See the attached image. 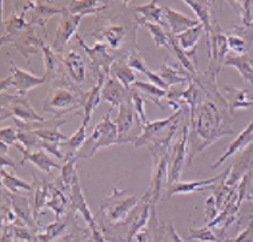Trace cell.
Listing matches in <instances>:
<instances>
[{"mask_svg": "<svg viewBox=\"0 0 253 242\" xmlns=\"http://www.w3.org/2000/svg\"><path fill=\"white\" fill-rule=\"evenodd\" d=\"M139 201V197L126 195V190L114 189L112 195L103 201L99 216L108 224H120L128 218Z\"/></svg>", "mask_w": 253, "mask_h": 242, "instance_id": "277c9868", "label": "cell"}, {"mask_svg": "<svg viewBox=\"0 0 253 242\" xmlns=\"http://www.w3.org/2000/svg\"><path fill=\"white\" fill-rule=\"evenodd\" d=\"M224 67H233L239 71V74L245 82L253 84V67L248 55L245 56H227L224 61Z\"/></svg>", "mask_w": 253, "mask_h": 242, "instance_id": "1f68e13d", "label": "cell"}, {"mask_svg": "<svg viewBox=\"0 0 253 242\" xmlns=\"http://www.w3.org/2000/svg\"><path fill=\"white\" fill-rule=\"evenodd\" d=\"M135 124L143 129V125H141V122H140L137 115H136L135 109H133V105H132L131 97H129V99L126 100V101L119 107V115L118 119H116V125H118L119 132L118 144H135V138L129 136V133H131V130L133 129Z\"/></svg>", "mask_w": 253, "mask_h": 242, "instance_id": "8fae6325", "label": "cell"}, {"mask_svg": "<svg viewBox=\"0 0 253 242\" xmlns=\"http://www.w3.org/2000/svg\"><path fill=\"white\" fill-rule=\"evenodd\" d=\"M163 9H164L167 24H168V28H169L172 36H177V35L183 34L184 31L193 28L197 24H200L199 20H196V19H192V17L187 16L184 13L177 12V11L170 8V7H163Z\"/></svg>", "mask_w": 253, "mask_h": 242, "instance_id": "603a6c76", "label": "cell"}, {"mask_svg": "<svg viewBox=\"0 0 253 242\" xmlns=\"http://www.w3.org/2000/svg\"><path fill=\"white\" fill-rule=\"evenodd\" d=\"M188 238L189 240H199L201 242H220L217 236L208 226H204L201 229L191 230V236Z\"/></svg>", "mask_w": 253, "mask_h": 242, "instance_id": "bcb514c9", "label": "cell"}, {"mask_svg": "<svg viewBox=\"0 0 253 242\" xmlns=\"http://www.w3.org/2000/svg\"><path fill=\"white\" fill-rule=\"evenodd\" d=\"M145 28H148V31L151 32L153 38V41H155V45L156 48H170V41H172V35L167 34L166 30L163 28L162 26H157V24H152V23H141Z\"/></svg>", "mask_w": 253, "mask_h": 242, "instance_id": "74e56055", "label": "cell"}, {"mask_svg": "<svg viewBox=\"0 0 253 242\" xmlns=\"http://www.w3.org/2000/svg\"><path fill=\"white\" fill-rule=\"evenodd\" d=\"M252 28H253V27H252Z\"/></svg>", "mask_w": 253, "mask_h": 242, "instance_id": "680465c9", "label": "cell"}, {"mask_svg": "<svg viewBox=\"0 0 253 242\" xmlns=\"http://www.w3.org/2000/svg\"><path fill=\"white\" fill-rule=\"evenodd\" d=\"M253 143V120L249 122V125L245 128L243 132H241L237 137L232 141L229 145L227 147V149H225V152H224L223 155L218 157L217 160H216V162H214L212 166H211V169H217L220 165L223 164V162H225V161L229 159V157H232V156H235L236 153H241V152L244 151L245 148L248 147L249 144Z\"/></svg>", "mask_w": 253, "mask_h": 242, "instance_id": "44dd1931", "label": "cell"}, {"mask_svg": "<svg viewBox=\"0 0 253 242\" xmlns=\"http://www.w3.org/2000/svg\"><path fill=\"white\" fill-rule=\"evenodd\" d=\"M159 75H160V78L164 80V82L169 88L170 86L180 85V84H185V82L192 81V76L188 74L185 69H179V65L168 64L167 59L163 63L162 68L159 71Z\"/></svg>", "mask_w": 253, "mask_h": 242, "instance_id": "83f0119b", "label": "cell"}, {"mask_svg": "<svg viewBox=\"0 0 253 242\" xmlns=\"http://www.w3.org/2000/svg\"><path fill=\"white\" fill-rule=\"evenodd\" d=\"M144 75L149 79V81L152 82V84H155L156 86H159V88H162L164 91H168V89H169V86L167 85L166 82H164V80L160 78V75L156 74V72H152V71H149L148 69Z\"/></svg>", "mask_w": 253, "mask_h": 242, "instance_id": "816d5d0a", "label": "cell"}, {"mask_svg": "<svg viewBox=\"0 0 253 242\" xmlns=\"http://www.w3.org/2000/svg\"><path fill=\"white\" fill-rule=\"evenodd\" d=\"M184 108L176 111L172 116L167 117V119H162V120H155V121H148L145 125H143L141 133L139 134V137L135 141V147L140 148L143 145H147L149 143L155 141V137L157 134L163 132L164 129H168L170 126L175 124L176 121H179V119L183 116Z\"/></svg>", "mask_w": 253, "mask_h": 242, "instance_id": "4fadbf2b", "label": "cell"}, {"mask_svg": "<svg viewBox=\"0 0 253 242\" xmlns=\"http://www.w3.org/2000/svg\"><path fill=\"white\" fill-rule=\"evenodd\" d=\"M135 11L141 15V23H152L157 26L168 27L166 20V15H164V9L163 7H159L156 0H151L147 4L139 5L135 7Z\"/></svg>", "mask_w": 253, "mask_h": 242, "instance_id": "f1b7e54d", "label": "cell"}, {"mask_svg": "<svg viewBox=\"0 0 253 242\" xmlns=\"http://www.w3.org/2000/svg\"><path fill=\"white\" fill-rule=\"evenodd\" d=\"M109 76L114 78L115 80H118L126 89H131L133 82L136 81V72L129 68L126 61L115 60L111 69H109Z\"/></svg>", "mask_w": 253, "mask_h": 242, "instance_id": "f546056e", "label": "cell"}, {"mask_svg": "<svg viewBox=\"0 0 253 242\" xmlns=\"http://www.w3.org/2000/svg\"><path fill=\"white\" fill-rule=\"evenodd\" d=\"M57 52L51 48L47 44H44L43 47V57H44V65H45V74L44 78L45 80H51L56 76L59 67H60V60L57 59Z\"/></svg>", "mask_w": 253, "mask_h": 242, "instance_id": "d590c367", "label": "cell"}, {"mask_svg": "<svg viewBox=\"0 0 253 242\" xmlns=\"http://www.w3.org/2000/svg\"><path fill=\"white\" fill-rule=\"evenodd\" d=\"M224 176V172L221 174H218L213 178H208V180H197V181L192 182H176L173 185L168 186L167 195L175 196V195H188V193H193L196 190H205L208 186L217 184V181Z\"/></svg>", "mask_w": 253, "mask_h": 242, "instance_id": "4316f807", "label": "cell"}, {"mask_svg": "<svg viewBox=\"0 0 253 242\" xmlns=\"http://www.w3.org/2000/svg\"><path fill=\"white\" fill-rule=\"evenodd\" d=\"M131 101L136 115H137L140 122H141V125H145V124L148 122V120H147V113H145L147 100H145L144 96L141 95L137 89H135L133 86L131 88Z\"/></svg>", "mask_w": 253, "mask_h": 242, "instance_id": "b9f144b4", "label": "cell"}, {"mask_svg": "<svg viewBox=\"0 0 253 242\" xmlns=\"http://www.w3.org/2000/svg\"><path fill=\"white\" fill-rule=\"evenodd\" d=\"M204 34V27L201 24H197L193 28L184 31L183 34L175 36L176 41L179 44V47L183 49L188 56L192 59V61L197 65V55H196V48L197 43L200 40L201 35Z\"/></svg>", "mask_w": 253, "mask_h": 242, "instance_id": "cb8c5ba5", "label": "cell"}, {"mask_svg": "<svg viewBox=\"0 0 253 242\" xmlns=\"http://www.w3.org/2000/svg\"><path fill=\"white\" fill-rule=\"evenodd\" d=\"M224 91L227 92L225 100H227L231 116L237 109H248L253 107V97L248 95L247 89H240L233 85H225Z\"/></svg>", "mask_w": 253, "mask_h": 242, "instance_id": "484cf974", "label": "cell"}, {"mask_svg": "<svg viewBox=\"0 0 253 242\" xmlns=\"http://www.w3.org/2000/svg\"><path fill=\"white\" fill-rule=\"evenodd\" d=\"M253 169V143L249 144L244 151L241 152L239 159L236 160L235 165L232 166L228 174L225 184L229 188H236L237 182L244 177L247 173H249Z\"/></svg>", "mask_w": 253, "mask_h": 242, "instance_id": "ac0fdd59", "label": "cell"}, {"mask_svg": "<svg viewBox=\"0 0 253 242\" xmlns=\"http://www.w3.org/2000/svg\"><path fill=\"white\" fill-rule=\"evenodd\" d=\"M18 151L23 155V160L20 164H26L27 161H30L35 165L36 168L44 173H51L52 169H61V165L53 160L52 157L43 149H38V151H28L23 147L22 144H16Z\"/></svg>", "mask_w": 253, "mask_h": 242, "instance_id": "e0dca14e", "label": "cell"}, {"mask_svg": "<svg viewBox=\"0 0 253 242\" xmlns=\"http://www.w3.org/2000/svg\"><path fill=\"white\" fill-rule=\"evenodd\" d=\"M228 242H253V221L249 222V225L241 232L233 241Z\"/></svg>", "mask_w": 253, "mask_h": 242, "instance_id": "f907efd6", "label": "cell"}, {"mask_svg": "<svg viewBox=\"0 0 253 242\" xmlns=\"http://www.w3.org/2000/svg\"><path fill=\"white\" fill-rule=\"evenodd\" d=\"M188 133L189 125L184 124L180 136L169 149V161H168V184L170 186L180 181L183 174L184 164L187 162L188 156Z\"/></svg>", "mask_w": 253, "mask_h": 242, "instance_id": "52a82bcc", "label": "cell"}, {"mask_svg": "<svg viewBox=\"0 0 253 242\" xmlns=\"http://www.w3.org/2000/svg\"><path fill=\"white\" fill-rule=\"evenodd\" d=\"M227 35L228 51L237 53V56L248 55L249 49L252 47L253 30L244 26H235L233 30L225 32Z\"/></svg>", "mask_w": 253, "mask_h": 242, "instance_id": "9a60e30c", "label": "cell"}, {"mask_svg": "<svg viewBox=\"0 0 253 242\" xmlns=\"http://www.w3.org/2000/svg\"><path fill=\"white\" fill-rule=\"evenodd\" d=\"M228 103H221L207 96L200 105L189 109L187 164H192L193 157L218 138L233 133Z\"/></svg>", "mask_w": 253, "mask_h": 242, "instance_id": "6da1fadb", "label": "cell"}, {"mask_svg": "<svg viewBox=\"0 0 253 242\" xmlns=\"http://www.w3.org/2000/svg\"><path fill=\"white\" fill-rule=\"evenodd\" d=\"M126 64L129 65V68L133 69L135 72L145 74L148 71V67H147L144 57L141 56V53L137 49H133V51L129 52V55L126 57Z\"/></svg>", "mask_w": 253, "mask_h": 242, "instance_id": "f6af8a7d", "label": "cell"}, {"mask_svg": "<svg viewBox=\"0 0 253 242\" xmlns=\"http://www.w3.org/2000/svg\"><path fill=\"white\" fill-rule=\"evenodd\" d=\"M1 121L13 117L22 121H43L44 119L36 112L27 96L4 95L1 93Z\"/></svg>", "mask_w": 253, "mask_h": 242, "instance_id": "8992f818", "label": "cell"}, {"mask_svg": "<svg viewBox=\"0 0 253 242\" xmlns=\"http://www.w3.org/2000/svg\"><path fill=\"white\" fill-rule=\"evenodd\" d=\"M61 15H60V22L57 26L56 35H55V40H53L52 48L57 53H61L64 51V48L68 44L70 39L72 36H76V31H78L82 19L84 15H75L71 13L67 8H61Z\"/></svg>", "mask_w": 253, "mask_h": 242, "instance_id": "30bf717a", "label": "cell"}, {"mask_svg": "<svg viewBox=\"0 0 253 242\" xmlns=\"http://www.w3.org/2000/svg\"><path fill=\"white\" fill-rule=\"evenodd\" d=\"M5 166H9V168H16V164L15 161L12 160V157H9L8 153H0V168L4 169Z\"/></svg>", "mask_w": 253, "mask_h": 242, "instance_id": "f5cc1de1", "label": "cell"}, {"mask_svg": "<svg viewBox=\"0 0 253 242\" xmlns=\"http://www.w3.org/2000/svg\"><path fill=\"white\" fill-rule=\"evenodd\" d=\"M107 78H108L107 75L99 71L96 84L92 86L89 91L83 92V95H82V111H83L84 125H88V122L91 121L92 113L95 112V109L101 103V89H103V85H104Z\"/></svg>", "mask_w": 253, "mask_h": 242, "instance_id": "2e32d148", "label": "cell"}, {"mask_svg": "<svg viewBox=\"0 0 253 242\" xmlns=\"http://www.w3.org/2000/svg\"><path fill=\"white\" fill-rule=\"evenodd\" d=\"M82 91L71 89L68 86H53L44 101L43 109L45 112L53 113V117L63 119L66 113L82 108Z\"/></svg>", "mask_w": 253, "mask_h": 242, "instance_id": "5b68a950", "label": "cell"}, {"mask_svg": "<svg viewBox=\"0 0 253 242\" xmlns=\"http://www.w3.org/2000/svg\"><path fill=\"white\" fill-rule=\"evenodd\" d=\"M133 88L137 89L139 92H141L143 95H144V99L147 101H151L153 103L156 107H159L160 109H166V107L162 104V100L166 99L167 96V91L162 89V88H159L152 82H145V81H139V80H136L133 82Z\"/></svg>", "mask_w": 253, "mask_h": 242, "instance_id": "4dcf8cb0", "label": "cell"}, {"mask_svg": "<svg viewBox=\"0 0 253 242\" xmlns=\"http://www.w3.org/2000/svg\"><path fill=\"white\" fill-rule=\"evenodd\" d=\"M0 140H1V143L5 144V145H13V147H16V144H18V129H16V126H11V128H1L0 129Z\"/></svg>", "mask_w": 253, "mask_h": 242, "instance_id": "7dc6e473", "label": "cell"}, {"mask_svg": "<svg viewBox=\"0 0 253 242\" xmlns=\"http://www.w3.org/2000/svg\"><path fill=\"white\" fill-rule=\"evenodd\" d=\"M129 97H131V89L124 88L118 80H115L111 76L105 79L104 85L101 89V101L111 104L112 108H115V107L119 108Z\"/></svg>", "mask_w": 253, "mask_h": 242, "instance_id": "d6986e66", "label": "cell"}, {"mask_svg": "<svg viewBox=\"0 0 253 242\" xmlns=\"http://www.w3.org/2000/svg\"><path fill=\"white\" fill-rule=\"evenodd\" d=\"M179 128V121H176L169 128V132L166 137L155 140L149 144V152L153 157L152 181L149 185V195H151V206L156 207V203L160 199L162 190L166 184H168V161H169V144L173 140V136Z\"/></svg>", "mask_w": 253, "mask_h": 242, "instance_id": "7a4b0ae2", "label": "cell"}, {"mask_svg": "<svg viewBox=\"0 0 253 242\" xmlns=\"http://www.w3.org/2000/svg\"><path fill=\"white\" fill-rule=\"evenodd\" d=\"M76 157H72L70 160L66 161V164L61 166V176L60 181L61 185L64 186L66 189H71V186L74 185V182L78 178V173H76Z\"/></svg>", "mask_w": 253, "mask_h": 242, "instance_id": "ab89813d", "label": "cell"}, {"mask_svg": "<svg viewBox=\"0 0 253 242\" xmlns=\"http://www.w3.org/2000/svg\"><path fill=\"white\" fill-rule=\"evenodd\" d=\"M76 39H78L80 47L83 48L84 52H85V55L92 61V64H93V67L96 69V72L101 71L103 74L109 76V69H111V67L114 64L115 57L111 56L108 53V47L105 44L101 43H96L93 47H88L79 35H76Z\"/></svg>", "mask_w": 253, "mask_h": 242, "instance_id": "5bb4252c", "label": "cell"}, {"mask_svg": "<svg viewBox=\"0 0 253 242\" xmlns=\"http://www.w3.org/2000/svg\"><path fill=\"white\" fill-rule=\"evenodd\" d=\"M251 64H252V67H253V59H251Z\"/></svg>", "mask_w": 253, "mask_h": 242, "instance_id": "9f6ffc18", "label": "cell"}, {"mask_svg": "<svg viewBox=\"0 0 253 242\" xmlns=\"http://www.w3.org/2000/svg\"><path fill=\"white\" fill-rule=\"evenodd\" d=\"M111 112H112V109H109L108 112L105 113V116L101 119L100 122L95 125L82 149L76 153L78 160L79 159L89 160L92 156L103 148H108L114 144H118V125H116V122L111 120Z\"/></svg>", "mask_w": 253, "mask_h": 242, "instance_id": "3957f363", "label": "cell"}, {"mask_svg": "<svg viewBox=\"0 0 253 242\" xmlns=\"http://www.w3.org/2000/svg\"><path fill=\"white\" fill-rule=\"evenodd\" d=\"M207 48H208V57H210L208 71L218 78L220 69H221V67H224V61H225V56H227L228 44L225 31L220 27L216 19L212 24V31H211L210 40L207 43Z\"/></svg>", "mask_w": 253, "mask_h": 242, "instance_id": "ba28073f", "label": "cell"}, {"mask_svg": "<svg viewBox=\"0 0 253 242\" xmlns=\"http://www.w3.org/2000/svg\"><path fill=\"white\" fill-rule=\"evenodd\" d=\"M229 4L236 7L237 12L240 13L241 26L247 27V28H252L253 27V1H251V0H245V1H229Z\"/></svg>", "mask_w": 253, "mask_h": 242, "instance_id": "60d3db41", "label": "cell"}, {"mask_svg": "<svg viewBox=\"0 0 253 242\" xmlns=\"http://www.w3.org/2000/svg\"><path fill=\"white\" fill-rule=\"evenodd\" d=\"M18 140L23 147L28 151H34L38 148H42V140L36 136L34 132L28 130H18Z\"/></svg>", "mask_w": 253, "mask_h": 242, "instance_id": "ee69618b", "label": "cell"}, {"mask_svg": "<svg viewBox=\"0 0 253 242\" xmlns=\"http://www.w3.org/2000/svg\"><path fill=\"white\" fill-rule=\"evenodd\" d=\"M85 140H87V125H84L83 122H82V125L75 132L74 136H71L67 141L60 144L61 149H66L67 151V160H70L72 157H76V153L82 149V147L85 143Z\"/></svg>", "mask_w": 253, "mask_h": 242, "instance_id": "d6a6232c", "label": "cell"}, {"mask_svg": "<svg viewBox=\"0 0 253 242\" xmlns=\"http://www.w3.org/2000/svg\"><path fill=\"white\" fill-rule=\"evenodd\" d=\"M107 3L104 1H97V0H74V1H70L66 8L70 11L71 13H75V15H91V13H95L97 11H101V9L105 8Z\"/></svg>", "mask_w": 253, "mask_h": 242, "instance_id": "836d02e7", "label": "cell"}, {"mask_svg": "<svg viewBox=\"0 0 253 242\" xmlns=\"http://www.w3.org/2000/svg\"><path fill=\"white\" fill-rule=\"evenodd\" d=\"M247 200H249V201H251V202H253V196H251V195H248V197H247ZM251 216H249V220L251 221H253V209L252 210H251Z\"/></svg>", "mask_w": 253, "mask_h": 242, "instance_id": "11a10c76", "label": "cell"}, {"mask_svg": "<svg viewBox=\"0 0 253 242\" xmlns=\"http://www.w3.org/2000/svg\"><path fill=\"white\" fill-rule=\"evenodd\" d=\"M251 96H252V97H253V93H252V95H251Z\"/></svg>", "mask_w": 253, "mask_h": 242, "instance_id": "6f0895ef", "label": "cell"}, {"mask_svg": "<svg viewBox=\"0 0 253 242\" xmlns=\"http://www.w3.org/2000/svg\"><path fill=\"white\" fill-rule=\"evenodd\" d=\"M49 195H51V199H48L47 201V206L51 207L56 214V218H59L60 214H63L66 210V196L61 193L60 189H56L53 185H49Z\"/></svg>", "mask_w": 253, "mask_h": 242, "instance_id": "f35d334b", "label": "cell"}, {"mask_svg": "<svg viewBox=\"0 0 253 242\" xmlns=\"http://www.w3.org/2000/svg\"><path fill=\"white\" fill-rule=\"evenodd\" d=\"M63 64L70 79L76 85H82L85 81V75H87L85 60L78 51L70 49L63 56Z\"/></svg>", "mask_w": 253, "mask_h": 242, "instance_id": "ffe728a7", "label": "cell"}, {"mask_svg": "<svg viewBox=\"0 0 253 242\" xmlns=\"http://www.w3.org/2000/svg\"><path fill=\"white\" fill-rule=\"evenodd\" d=\"M89 36L95 38L99 43L105 44L107 47L112 48V49H119L126 39V28L123 26L109 24V26L103 27L101 30L92 32L89 34Z\"/></svg>", "mask_w": 253, "mask_h": 242, "instance_id": "7402d4cb", "label": "cell"}, {"mask_svg": "<svg viewBox=\"0 0 253 242\" xmlns=\"http://www.w3.org/2000/svg\"><path fill=\"white\" fill-rule=\"evenodd\" d=\"M218 207L216 205V200L213 196H210L207 199V205H205V221L210 224V221H213L218 216Z\"/></svg>", "mask_w": 253, "mask_h": 242, "instance_id": "681fc988", "label": "cell"}, {"mask_svg": "<svg viewBox=\"0 0 253 242\" xmlns=\"http://www.w3.org/2000/svg\"><path fill=\"white\" fill-rule=\"evenodd\" d=\"M184 4L188 5L189 8L192 9L193 12L196 13L197 20L200 23L201 26L204 27L205 36H207V43L210 40L211 31H212V24H213V17H212V13H213V9H212V5L214 4V1H195V0H185Z\"/></svg>", "mask_w": 253, "mask_h": 242, "instance_id": "d4e9b609", "label": "cell"}, {"mask_svg": "<svg viewBox=\"0 0 253 242\" xmlns=\"http://www.w3.org/2000/svg\"><path fill=\"white\" fill-rule=\"evenodd\" d=\"M61 11L63 9L53 8V7H49L45 3H40L38 1L36 3V7L32 9V20H31V26H40L42 28H45V24L48 23V20L55 15H61Z\"/></svg>", "mask_w": 253, "mask_h": 242, "instance_id": "e575fe53", "label": "cell"}, {"mask_svg": "<svg viewBox=\"0 0 253 242\" xmlns=\"http://www.w3.org/2000/svg\"><path fill=\"white\" fill-rule=\"evenodd\" d=\"M47 81L45 78H38L35 75L27 72L24 69L19 68L16 65L11 63V76L5 78L1 80V85H0V91L1 93L8 88V86L13 85L16 88V91L19 92L20 96H27V93L32 91L36 86L42 85Z\"/></svg>", "mask_w": 253, "mask_h": 242, "instance_id": "9c48e42d", "label": "cell"}, {"mask_svg": "<svg viewBox=\"0 0 253 242\" xmlns=\"http://www.w3.org/2000/svg\"><path fill=\"white\" fill-rule=\"evenodd\" d=\"M34 133L43 141H47V143H53V144H61L68 140V136L63 134L59 130V128H48V129H40L35 130Z\"/></svg>", "mask_w": 253, "mask_h": 242, "instance_id": "7bdbcfd3", "label": "cell"}, {"mask_svg": "<svg viewBox=\"0 0 253 242\" xmlns=\"http://www.w3.org/2000/svg\"><path fill=\"white\" fill-rule=\"evenodd\" d=\"M64 226H66V224L63 222H55V224L49 225V226H47L45 228V230H44V233L40 236V241L42 242H49L51 240H53L55 237H57L59 234L61 233V230L64 229Z\"/></svg>", "mask_w": 253, "mask_h": 242, "instance_id": "c3c4849f", "label": "cell"}, {"mask_svg": "<svg viewBox=\"0 0 253 242\" xmlns=\"http://www.w3.org/2000/svg\"><path fill=\"white\" fill-rule=\"evenodd\" d=\"M1 182L3 185L12 193H19L20 190H31L34 189L32 185H30L28 182H26L22 178H18L16 176H13L12 173L7 172L5 169H1Z\"/></svg>", "mask_w": 253, "mask_h": 242, "instance_id": "8d00e7d4", "label": "cell"}, {"mask_svg": "<svg viewBox=\"0 0 253 242\" xmlns=\"http://www.w3.org/2000/svg\"><path fill=\"white\" fill-rule=\"evenodd\" d=\"M168 226H169V234H170V238H172V242H184L183 240H181V238L177 236V233H176L175 228H173V224H172V222H169V225H168Z\"/></svg>", "mask_w": 253, "mask_h": 242, "instance_id": "db71d44e", "label": "cell"}, {"mask_svg": "<svg viewBox=\"0 0 253 242\" xmlns=\"http://www.w3.org/2000/svg\"><path fill=\"white\" fill-rule=\"evenodd\" d=\"M7 43V40L3 41V45ZM8 44L9 45H12L18 49L20 53H22L23 56L26 57L27 64L31 67V60H30V55L31 53H39V51L43 52V47L44 43L42 40L36 36L35 30L30 27L28 30L23 31L16 36H13L11 39H8Z\"/></svg>", "mask_w": 253, "mask_h": 242, "instance_id": "7c38bea8", "label": "cell"}]
</instances>
